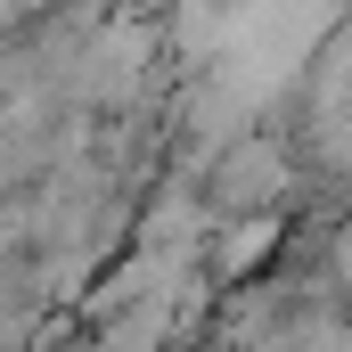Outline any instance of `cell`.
<instances>
[{"label":"cell","instance_id":"1","mask_svg":"<svg viewBox=\"0 0 352 352\" xmlns=\"http://www.w3.org/2000/svg\"><path fill=\"white\" fill-rule=\"evenodd\" d=\"M278 197H287V148H270V140L221 148V164H213V213H270Z\"/></svg>","mask_w":352,"mask_h":352},{"label":"cell","instance_id":"2","mask_svg":"<svg viewBox=\"0 0 352 352\" xmlns=\"http://www.w3.org/2000/svg\"><path fill=\"white\" fill-rule=\"evenodd\" d=\"M263 254H278V213H221V230L205 238V270L213 278H254Z\"/></svg>","mask_w":352,"mask_h":352}]
</instances>
